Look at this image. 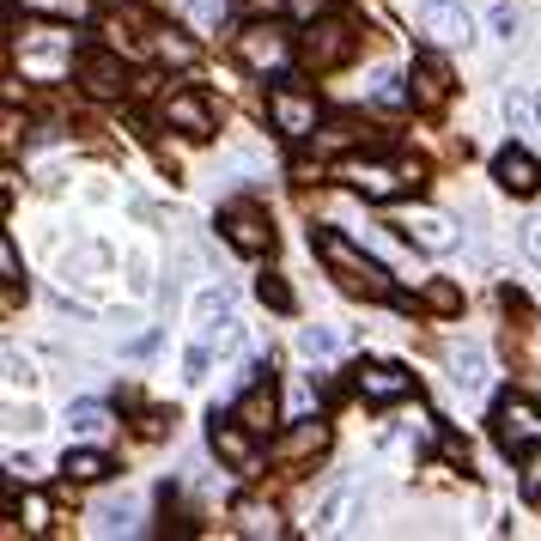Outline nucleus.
<instances>
[{
    "mask_svg": "<svg viewBox=\"0 0 541 541\" xmlns=\"http://www.w3.org/2000/svg\"><path fill=\"white\" fill-rule=\"evenodd\" d=\"M73 73H80V86H86L92 98H116V92H122V55H110V49L80 55V61H73Z\"/></svg>",
    "mask_w": 541,
    "mask_h": 541,
    "instance_id": "12",
    "label": "nucleus"
},
{
    "mask_svg": "<svg viewBox=\"0 0 541 541\" xmlns=\"http://www.w3.org/2000/svg\"><path fill=\"white\" fill-rule=\"evenodd\" d=\"M67 426L80 432V438H104V432H110V408H104V402H73V408H67Z\"/></svg>",
    "mask_w": 541,
    "mask_h": 541,
    "instance_id": "23",
    "label": "nucleus"
},
{
    "mask_svg": "<svg viewBox=\"0 0 541 541\" xmlns=\"http://www.w3.org/2000/svg\"><path fill=\"white\" fill-rule=\"evenodd\" d=\"M159 55H165L171 67H189V61H195V49H189L177 31H159Z\"/></svg>",
    "mask_w": 541,
    "mask_h": 541,
    "instance_id": "30",
    "label": "nucleus"
},
{
    "mask_svg": "<svg viewBox=\"0 0 541 541\" xmlns=\"http://www.w3.org/2000/svg\"><path fill=\"white\" fill-rule=\"evenodd\" d=\"M298 353H304V359H329V353H341V329H329V323L298 329Z\"/></svg>",
    "mask_w": 541,
    "mask_h": 541,
    "instance_id": "24",
    "label": "nucleus"
},
{
    "mask_svg": "<svg viewBox=\"0 0 541 541\" xmlns=\"http://www.w3.org/2000/svg\"><path fill=\"white\" fill-rule=\"evenodd\" d=\"M238 61H244L250 73H286V61H292V37H286L280 25H250V31L238 37Z\"/></svg>",
    "mask_w": 541,
    "mask_h": 541,
    "instance_id": "9",
    "label": "nucleus"
},
{
    "mask_svg": "<svg viewBox=\"0 0 541 541\" xmlns=\"http://www.w3.org/2000/svg\"><path fill=\"white\" fill-rule=\"evenodd\" d=\"M493 438L505 456H523V450H541V408L529 396H505L493 408Z\"/></svg>",
    "mask_w": 541,
    "mask_h": 541,
    "instance_id": "3",
    "label": "nucleus"
},
{
    "mask_svg": "<svg viewBox=\"0 0 541 541\" xmlns=\"http://www.w3.org/2000/svg\"><path fill=\"white\" fill-rule=\"evenodd\" d=\"M323 444H329V426L304 420V426H292V432H280V438H274V456H280V462H304V456H317Z\"/></svg>",
    "mask_w": 541,
    "mask_h": 541,
    "instance_id": "18",
    "label": "nucleus"
},
{
    "mask_svg": "<svg viewBox=\"0 0 541 541\" xmlns=\"http://www.w3.org/2000/svg\"><path fill=\"white\" fill-rule=\"evenodd\" d=\"M43 517H49V505H43V499H25V511H19V523H25V529H43Z\"/></svg>",
    "mask_w": 541,
    "mask_h": 541,
    "instance_id": "35",
    "label": "nucleus"
},
{
    "mask_svg": "<svg viewBox=\"0 0 541 541\" xmlns=\"http://www.w3.org/2000/svg\"><path fill=\"white\" fill-rule=\"evenodd\" d=\"M152 347H159V329H146V335H140V341H128V359H146V353H152Z\"/></svg>",
    "mask_w": 541,
    "mask_h": 541,
    "instance_id": "38",
    "label": "nucleus"
},
{
    "mask_svg": "<svg viewBox=\"0 0 541 541\" xmlns=\"http://www.w3.org/2000/svg\"><path fill=\"white\" fill-rule=\"evenodd\" d=\"M219 231L231 244H238L244 256H268L274 250V219L256 207V201H231L225 213H219Z\"/></svg>",
    "mask_w": 541,
    "mask_h": 541,
    "instance_id": "7",
    "label": "nucleus"
},
{
    "mask_svg": "<svg viewBox=\"0 0 541 541\" xmlns=\"http://www.w3.org/2000/svg\"><path fill=\"white\" fill-rule=\"evenodd\" d=\"M523 250H529V262H541V219L523 225Z\"/></svg>",
    "mask_w": 541,
    "mask_h": 541,
    "instance_id": "37",
    "label": "nucleus"
},
{
    "mask_svg": "<svg viewBox=\"0 0 541 541\" xmlns=\"http://www.w3.org/2000/svg\"><path fill=\"white\" fill-rule=\"evenodd\" d=\"M268 122H274V134H286V140H311V134H317V98L304 92V86H292V80H280V86L268 92Z\"/></svg>",
    "mask_w": 541,
    "mask_h": 541,
    "instance_id": "5",
    "label": "nucleus"
},
{
    "mask_svg": "<svg viewBox=\"0 0 541 541\" xmlns=\"http://www.w3.org/2000/svg\"><path fill=\"white\" fill-rule=\"evenodd\" d=\"M402 231H408L420 250H450V244H456V225H450L444 213H432V207H414V213L402 219Z\"/></svg>",
    "mask_w": 541,
    "mask_h": 541,
    "instance_id": "16",
    "label": "nucleus"
},
{
    "mask_svg": "<svg viewBox=\"0 0 541 541\" xmlns=\"http://www.w3.org/2000/svg\"><path fill=\"white\" fill-rule=\"evenodd\" d=\"M7 383H13V390H19V383H31V359H19L13 347H7Z\"/></svg>",
    "mask_w": 541,
    "mask_h": 541,
    "instance_id": "34",
    "label": "nucleus"
},
{
    "mask_svg": "<svg viewBox=\"0 0 541 541\" xmlns=\"http://www.w3.org/2000/svg\"><path fill=\"white\" fill-rule=\"evenodd\" d=\"M213 456L231 462V469H256V432L238 420V414H213Z\"/></svg>",
    "mask_w": 541,
    "mask_h": 541,
    "instance_id": "11",
    "label": "nucleus"
},
{
    "mask_svg": "<svg viewBox=\"0 0 541 541\" xmlns=\"http://www.w3.org/2000/svg\"><path fill=\"white\" fill-rule=\"evenodd\" d=\"M286 13L311 25V19H323V13H329V0H286Z\"/></svg>",
    "mask_w": 541,
    "mask_h": 541,
    "instance_id": "33",
    "label": "nucleus"
},
{
    "mask_svg": "<svg viewBox=\"0 0 541 541\" xmlns=\"http://www.w3.org/2000/svg\"><path fill=\"white\" fill-rule=\"evenodd\" d=\"M0 274H7V280H19V244H13V238L0 244Z\"/></svg>",
    "mask_w": 541,
    "mask_h": 541,
    "instance_id": "36",
    "label": "nucleus"
},
{
    "mask_svg": "<svg viewBox=\"0 0 541 541\" xmlns=\"http://www.w3.org/2000/svg\"><path fill=\"white\" fill-rule=\"evenodd\" d=\"M165 122H171L177 134H189V140H207V134H213V110H207L201 92H171V98H165Z\"/></svg>",
    "mask_w": 541,
    "mask_h": 541,
    "instance_id": "13",
    "label": "nucleus"
},
{
    "mask_svg": "<svg viewBox=\"0 0 541 541\" xmlns=\"http://www.w3.org/2000/svg\"><path fill=\"white\" fill-rule=\"evenodd\" d=\"M183 13H189L201 31H219V25H225V13H231V0H183Z\"/></svg>",
    "mask_w": 541,
    "mask_h": 541,
    "instance_id": "27",
    "label": "nucleus"
},
{
    "mask_svg": "<svg viewBox=\"0 0 541 541\" xmlns=\"http://www.w3.org/2000/svg\"><path fill=\"white\" fill-rule=\"evenodd\" d=\"M523 499H529V505H541V456H529V462H523Z\"/></svg>",
    "mask_w": 541,
    "mask_h": 541,
    "instance_id": "32",
    "label": "nucleus"
},
{
    "mask_svg": "<svg viewBox=\"0 0 541 541\" xmlns=\"http://www.w3.org/2000/svg\"><path fill=\"white\" fill-rule=\"evenodd\" d=\"M61 475H67V481H80V487H98V481H110L116 469H110V456H104V450H67Z\"/></svg>",
    "mask_w": 541,
    "mask_h": 541,
    "instance_id": "20",
    "label": "nucleus"
},
{
    "mask_svg": "<svg viewBox=\"0 0 541 541\" xmlns=\"http://www.w3.org/2000/svg\"><path fill=\"white\" fill-rule=\"evenodd\" d=\"M487 19H493V31H499V37H505V43H511V37H517V31H523V13H517V7H511V0H499V7H493V13H487Z\"/></svg>",
    "mask_w": 541,
    "mask_h": 541,
    "instance_id": "29",
    "label": "nucleus"
},
{
    "mask_svg": "<svg viewBox=\"0 0 541 541\" xmlns=\"http://www.w3.org/2000/svg\"><path fill=\"white\" fill-rule=\"evenodd\" d=\"M420 304H426V311H438V317H456V311H462V292H456L450 280H426V286H420Z\"/></svg>",
    "mask_w": 541,
    "mask_h": 541,
    "instance_id": "25",
    "label": "nucleus"
},
{
    "mask_svg": "<svg viewBox=\"0 0 541 541\" xmlns=\"http://www.w3.org/2000/svg\"><path fill=\"white\" fill-rule=\"evenodd\" d=\"M450 383H456V396H481L487 390V353L475 341H462L450 353Z\"/></svg>",
    "mask_w": 541,
    "mask_h": 541,
    "instance_id": "15",
    "label": "nucleus"
},
{
    "mask_svg": "<svg viewBox=\"0 0 541 541\" xmlns=\"http://www.w3.org/2000/svg\"><path fill=\"white\" fill-rule=\"evenodd\" d=\"M377 104H383V110H402V104H408V92H402L396 73H377Z\"/></svg>",
    "mask_w": 541,
    "mask_h": 541,
    "instance_id": "31",
    "label": "nucleus"
},
{
    "mask_svg": "<svg viewBox=\"0 0 541 541\" xmlns=\"http://www.w3.org/2000/svg\"><path fill=\"white\" fill-rule=\"evenodd\" d=\"M298 55L311 61L317 73H329V67H341L347 55H353V25L347 19H311V31H304V43H298Z\"/></svg>",
    "mask_w": 541,
    "mask_h": 541,
    "instance_id": "8",
    "label": "nucleus"
},
{
    "mask_svg": "<svg viewBox=\"0 0 541 541\" xmlns=\"http://www.w3.org/2000/svg\"><path fill=\"white\" fill-rule=\"evenodd\" d=\"M238 7H250V13H274V7H286V0H238Z\"/></svg>",
    "mask_w": 541,
    "mask_h": 541,
    "instance_id": "39",
    "label": "nucleus"
},
{
    "mask_svg": "<svg viewBox=\"0 0 541 541\" xmlns=\"http://www.w3.org/2000/svg\"><path fill=\"white\" fill-rule=\"evenodd\" d=\"M213 317H231V292H225V286H207V292L195 298V323L213 329Z\"/></svg>",
    "mask_w": 541,
    "mask_h": 541,
    "instance_id": "26",
    "label": "nucleus"
},
{
    "mask_svg": "<svg viewBox=\"0 0 541 541\" xmlns=\"http://www.w3.org/2000/svg\"><path fill=\"white\" fill-rule=\"evenodd\" d=\"M25 13L55 19V25H80V19H92V0H25Z\"/></svg>",
    "mask_w": 541,
    "mask_h": 541,
    "instance_id": "22",
    "label": "nucleus"
},
{
    "mask_svg": "<svg viewBox=\"0 0 541 541\" xmlns=\"http://www.w3.org/2000/svg\"><path fill=\"white\" fill-rule=\"evenodd\" d=\"M311 250H317V262L335 274V286H341V292H353V298H396L390 268L371 262V256L347 238V231H311Z\"/></svg>",
    "mask_w": 541,
    "mask_h": 541,
    "instance_id": "1",
    "label": "nucleus"
},
{
    "mask_svg": "<svg viewBox=\"0 0 541 541\" xmlns=\"http://www.w3.org/2000/svg\"><path fill=\"white\" fill-rule=\"evenodd\" d=\"M231 517H238V529H244V535H256V541H262V535H268V541L280 535V511H274V505H262V499H238V511H231Z\"/></svg>",
    "mask_w": 541,
    "mask_h": 541,
    "instance_id": "21",
    "label": "nucleus"
},
{
    "mask_svg": "<svg viewBox=\"0 0 541 541\" xmlns=\"http://www.w3.org/2000/svg\"><path fill=\"white\" fill-rule=\"evenodd\" d=\"M353 511H359V493H353V487H335V493L311 511V529H317V535H335V529L353 523Z\"/></svg>",
    "mask_w": 541,
    "mask_h": 541,
    "instance_id": "19",
    "label": "nucleus"
},
{
    "mask_svg": "<svg viewBox=\"0 0 541 541\" xmlns=\"http://www.w3.org/2000/svg\"><path fill=\"white\" fill-rule=\"evenodd\" d=\"M414 25H420V37H426L432 49H462V43L475 37V19H469L462 0H420Z\"/></svg>",
    "mask_w": 541,
    "mask_h": 541,
    "instance_id": "4",
    "label": "nucleus"
},
{
    "mask_svg": "<svg viewBox=\"0 0 541 541\" xmlns=\"http://www.w3.org/2000/svg\"><path fill=\"white\" fill-rule=\"evenodd\" d=\"M444 98H450V67H444L438 55H420V61H414V104H420V110H438Z\"/></svg>",
    "mask_w": 541,
    "mask_h": 541,
    "instance_id": "17",
    "label": "nucleus"
},
{
    "mask_svg": "<svg viewBox=\"0 0 541 541\" xmlns=\"http://www.w3.org/2000/svg\"><path fill=\"white\" fill-rule=\"evenodd\" d=\"M231 414H238L256 438H268L274 426H280V396H274V365H256L250 371V383H244V396L231 402Z\"/></svg>",
    "mask_w": 541,
    "mask_h": 541,
    "instance_id": "6",
    "label": "nucleus"
},
{
    "mask_svg": "<svg viewBox=\"0 0 541 541\" xmlns=\"http://www.w3.org/2000/svg\"><path fill=\"white\" fill-rule=\"evenodd\" d=\"M341 177H347V189L365 195V201H396L402 189L420 183V165H414V159H353Z\"/></svg>",
    "mask_w": 541,
    "mask_h": 541,
    "instance_id": "2",
    "label": "nucleus"
},
{
    "mask_svg": "<svg viewBox=\"0 0 541 541\" xmlns=\"http://www.w3.org/2000/svg\"><path fill=\"white\" fill-rule=\"evenodd\" d=\"M493 177H499L505 195H535V189H541V165L529 159L523 146H505V152H499V159H493Z\"/></svg>",
    "mask_w": 541,
    "mask_h": 541,
    "instance_id": "14",
    "label": "nucleus"
},
{
    "mask_svg": "<svg viewBox=\"0 0 541 541\" xmlns=\"http://www.w3.org/2000/svg\"><path fill=\"white\" fill-rule=\"evenodd\" d=\"M256 298L268 304V311H292V286H286L280 274H262V280H256Z\"/></svg>",
    "mask_w": 541,
    "mask_h": 541,
    "instance_id": "28",
    "label": "nucleus"
},
{
    "mask_svg": "<svg viewBox=\"0 0 541 541\" xmlns=\"http://www.w3.org/2000/svg\"><path fill=\"white\" fill-rule=\"evenodd\" d=\"M535 122H541V98H535Z\"/></svg>",
    "mask_w": 541,
    "mask_h": 541,
    "instance_id": "40",
    "label": "nucleus"
},
{
    "mask_svg": "<svg viewBox=\"0 0 541 541\" xmlns=\"http://www.w3.org/2000/svg\"><path fill=\"white\" fill-rule=\"evenodd\" d=\"M353 390H359L365 402L390 408V402H408V396H414V377H408L402 365H359V371H353Z\"/></svg>",
    "mask_w": 541,
    "mask_h": 541,
    "instance_id": "10",
    "label": "nucleus"
}]
</instances>
